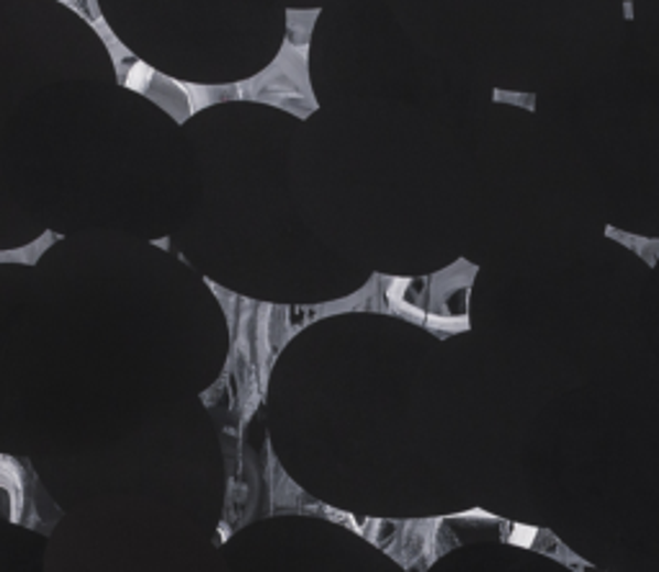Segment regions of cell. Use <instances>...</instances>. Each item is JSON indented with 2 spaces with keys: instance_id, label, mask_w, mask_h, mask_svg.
<instances>
[{
  "instance_id": "1",
  "label": "cell",
  "mask_w": 659,
  "mask_h": 572,
  "mask_svg": "<svg viewBox=\"0 0 659 572\" xmlns=\"http://www.w3.org/2000/svg\"><path fill=\"white\" fill-rule=\"evenodd\" d=\"M65 3H71V6H75V9L83 11L90 3V0H65Z\"/></svg>"
}]
</instances>
